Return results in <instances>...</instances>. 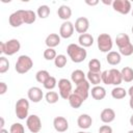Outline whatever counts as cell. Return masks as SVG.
<instances>
[{
  "label": "cell",
  "mask_w": 133,
  "mask_h": 133,
  "mask_svg": "<svg viewBox=\"0 0 133 133\" xmlns=\"http://www.w3.org/2000/svg\"><path fill=\"white\" fill-rule=\"evenodd\" d=\"M28 111H29V102L28 100L21 98L17 101L16 106H15V112L18 118L20 119H25L27 118L28 115Z\"/></svg>",
  "instance_id": "obj_4"
},
{
  "label": "cell",
  "mask_w": 133,
  "mask_h": 133,
  "mask_svg": "<svg viewBox=\"0 0 133 133\" xmlns=\"http://www.w3.org/2000/svg\"><path fill=\"white\" fill-rule=\"evenodd\" d=\"M129 105H130V108H131V109H133V98H130Z\"/></svg>",
  "instance_id": "obj_46"
},
{
  "label": "cell",
  "mask_w": 133,
  "mask_h": 133,
  "mask_svg": "<svg viewBox=\"0 0 133 133\" xmlns=\"http://www.w3.org/2000/svg\"><path fill=\"white\" fill-rule=\"evenodd\" d=\"M109 75H110V82L112 85L118 86L122 83L123 78H122L121 71H118L116 69H111V70H109Z\"/></svg>",
  "instance_id": "obj_20"
},
{
  "label": "cell",
  "mask_w": 133,
  "mask_h": 133,
  "mask_svg": "<svg viewBox=\"0 0 133 133\" xmlns=\"http://www.w3.org/2000/svg\"><path fill=\"white\" fill-rule=\"evenodd\" d=\"M0 133H8V131H7L6 129H4V128H3V129H1V130H0Z\"/></svg>",
  "instance_id": "obj_49"
},
{
  "label": "cell",
  "mask_w": 133,
  "mask_h": 133,
  "mask_svg": "<svg viewBox=\"0 0 133 133\" xmlns=\"http://www.w3.org/2000/svg\"><path fill=\"white\" fill-rule=\"evenodd\" d=\"M102 2H103L104 4L109 5V4H112V2H113V1H110V0H108V1H107V0H102Z\"/></svg>",
  "instance_id": "obj_45"
},
{
  "label": "cell",
  "mask_w": 133,
  "mask_h": 133,
  "mask_svg": "<svg viewBox=\"0 0 133 133\" xmlns=\"http://www.w3.org/2000/svg\"><path fill=\"white\" fill-rule=\"evenodd\" d=\"M36 15L37 17H39L41 19H46L47 17H49L50 15V7L48 5H41L38 6L37 8V11H36Z\"/></svg>",
  "instance_id": "obj_31"
},
{
  "label": "cell",
  "mask_w": 133,
  "mask_h": 133,
  "mask_svg": "<svg viewBox=\"0 0 133 133\" xmlns=\"http://www.w3.org/2000/svg\"><path fill=\"white\" fill-rule=\"evenodd\" d=\"M77 133H90V132H83V131H80V132H77Z\"/></svg>",
  "instance_id": "obj_50"
},
{
  "label": "cell",
  "mask_w": 133,
  "mask_h": 133,
  "mask_svg": "<svg viewBox=\"0 0 133 133\" xmlns=\"http://www.w3.org/2000/svg\"><path fill=\"white\" fill-rule=\"evenodd\" d=\"M74 94L79 96L83 101H85L88 98L89 95V82L88 80H84L76 85V88L74 90Z\"/></svg>",
  "instance_id": "obj_9"
},
{
  "label": "cell",
  "mask_w": 133,
  "mask_h": 133,
  "mask_svg": "<svg viewBox=\"0 0 133 133\" xmlns=\"http://www.w3.org/2000/svg\"><path fill=\"white\" fill-rule=\"evenodd\" d=\"M58 89H59V96L64 100H68L69 97L73 94L72 92V83L70 80H68L65 78L58 80Z\"/></svg>",
  "instance_id": "obj_6"
},
{
  "label": "cell",
  "mask_w": 133,
  "mask_h": 133,
  "mask_svg": "<svg viewBox=\"0 0 133 133\" xmlns=\"http://www.w3.org/2000/svg\"><path fill=\"white\" fill-rule=\"evenodd\" d=\"M99 133H112V128L109 125H103L100 127Z\"/></svg>",
  "instance_id": "obj_41"
},
{
  "label": "cell",
  "mask_w": 133,
  "mask_h": 133,
  "mask_svg": "<svg viewBox=\"0 0 133 133\" xmlns=\"http://www.w3.org/2000/svg\"><path fill=\"white\" fill-rule=\"evenodd\" d=\"M92 124V118L88 114H81L77 119V125L81 129H88Z\"/></svg>",
  "instance_id": "obj_16"
},
{
  "label": "cell",
  "mask_w": 133,
  "mask_h": 133,
  "mask_svg": "<svg viewBox=\"0 0 133 133\" xmlns=\"http://www.w3.org/2000/svg\"><path fill=\"white\" fill-rule=\"evenodd\" d=\"M57 15H58L59 19H61L63 21H69V19L72 17V9L68 5H61V6H59V8L57 10Z\"/></svg>",
  "instance_id": "obj_21"
},
{
  "label": "cell",
  "mask_w": 133,
  "mask_h": 133,
  "mask_svg": "<svg viewBox=\"0 0 133 133\" xmlns=\"http://www.w3.org/2000/svg\"><path fill=\"white\" fill-rule=\"evenodd\" d=\"M49 77H50V74H49V72L46 71V70H39V71L35 74V79H36V81L39 82V83H43V84L46 82V80H47Z\"/></svg>",
  "instance_id": "obj_32"
},
{
  "label": "cell",
  "mask_w": 133,
  "mask_h": 133,
  "mask_svg": "<svg viewBox=\"0 0 133 133\" xmlns=\"http://www.w3.org/2000/svg\"><path fill=\"white\" fill-rule=\"evenodd\" d=\"M85 3L90 5V6H94V5H97L99 3V0H91V1L90 0H85Z\"/></svg>",
  "instance_id": "obj_43"
},
{
  "label": "cell",
  "mask_w": 133,
  "mask_h": 133,
  "mask_svg": "<svg viewBox=\"0 0 133 133\" xmlns=\"http://www.w3.org/2000/svg\"><path fill=\"white\" fill-rule=\"evenodd\" d=\"M128 95L130 96V98H133V85L130 86V88L128 89Z\"/></svg>",
  "instance_id": "obj_44"
},
{
  "label": "cell",
  "mask_w": 133,
  "mask_h": 133,
  "mask_svg": "<svg viewBox=\"0 0 133 133\" xmlns=\"http://www.w3.org/2000/svg\"><path fill=\"white\" fill-rule=\"evenodd\" d=\"M26 126L32 133H38L42 129V121L36 114H31L26 118Z\"/></svg>",
  "instance_id": "obj_7"
},
{
  "label": "cell",
  "mask_w": 133,
  "mask_h": 133,
  "mask_svg": "<svg viewBox=\"0 0 133 133\" xmlns=\"http://www.w3.org/2000/svg\"><path fill=\"white\" fill-rule=\"evenodd\" d=\"M91 97L97 100V101H101L106 97V89L103 86L100 85H96L91 88Z\"/></svg>",
  "instance_id": "obj_18"
},
{
  "label": "cell",
  "mask_w": 133,
  "mask_h": 133,
  "mask_svg": "<svg viewBox=\"0 0 133 133\" xmlns=\"http://www.w3.org/2000/svg\"><path fill=\"white\" fill-rule=\"evenodd\" d=\"M128 133H133V130H130V131H129Z\"/></svg>",
  "instance_id": "obj_52"
},
{
  "label": "cell",
  "mask_w": 133,
  "mask_h": 133,
  "mask_svg": "<svg viewBox=\"0 0 133 133\" xmlns=\"http://www.w3.org/2000/svg\"><path fill=\"white\" fill-rule=\"evenodd\" d=\"M9 133H25V130H24V127H23L22 124L15 123V124H12L10 126Z\"/></svg>",
  "instance_id": "obj_39"
},
{
  "label": "cell",
  "mask_w": 133,
  "mask_h": 133,
  "mask_svg": "<svg viewBox=\"0 0 133 133\" xmlns=\"http://www.w3.org/2000/svg\"><path fill=\"white\" fill-rule=\"evenodd\" d=\"M75 30L80 33V34H83V33H86V31L88 30L89 28V21L87 18L85 17H80L78 18L76 21H75Z\"/></svg>",
  "instance_id": "obj_11"
},
{
  "label": "cell",
  "mask_w": 133,
  "mask_h": 133,
  "mask_svg": "<svg viewBox=\"0 0 133 133\" xmlns=\"http://www.w3.org/2000/svg\"><path fill=\"white\" fill-rule=\"evenodd\" d=\"M119 50V54L121 55H124V56H130L133 54V45L130 43L129 45L125 46V47H122V48H118Z\"/></svg>",
  "instance_id": "obj_38"
},
{
  "label": "cell",
  "mask_w": 133,
  "mask_h": 133,
  "mask_svg": "<svg viewBox=\"0 0 133 133\" xmlns=\"http://www.w3.org/2000/svg\"><path fill=\"white\" fill-rule=\"evenodd\" d=\"M54 64L58 69H62L66 64V56L63 54H58L54 59Z\"/></svg>",
  "instance_id": "obj_34"
},
{
  "label": "cell",
  "mask_w": 133,
  "mask_h": 133,
  "mask_svg": "<svg viewBox=\"0 0 133 133\" xmlns=\"http://www.w3.org/2000/svg\"><path fill=\"white\" fill-rule=\"evenodd\" d=\"M131 30H132V33H133V26H132V29Z\"/></svg>",
  "instance_id": "obj_53"
},
{
  "label": "cell",
  "mask_w": 133,
  "mask_h": 133,
  "mask_svg": "<svg viewBox=\"0 0 133 133\" xmlns=\"http://www.w3.org/2000/svg\"><path fill=\"white\" fill-rule=\"evenodd\" d=\"M45 99L47 101V103L49 104H55L56 102H58V99H59V96L56 91H48L45 96Z\"/></svg>",
  "instance_id": "obj_33"
},
{
  "label": "cell",
  "mask_w": 133,
  "mask_h": 133,
  "mask_svg": "<svg viewBox=\"0 0 133 133\" xmlns=\"http://www.w3.org/2000/svg\"><path fill=\"white\" fill-rule=\"evenodd\" d=\"M85 74L83 73V71L81 70H75L72 72V75H71V79H72V82H74L76 85L79 84L80 82L86 80L85 79Z\"/></svg>",
  "instance_id": "obj_25"
},
{
  "label": "cell",
  "mask_w": 133,
  "mask_h": 133,
  "mask_svg": "<svg viewBox=\"0 0 133 133\" xmlns=\"http://www.w3.org/2000/svg\"><path fill=\"white\" fill-rule=\"evenodd\" d=\"M22 14H23V19H24L25 24H32V23L35 22L36 14L33 10H30V9L24 10V9H22Z\"/></svg>",
  "instance_id": "obj_23"
},
{
  "label": "cell",
  "mask_w": 133,
  "mask_h": 133,
  "mask_svg": "<svg viewBox=\"0 0 133 133\" xmlns=\"http://www.w3.org/2000/svg\"><path fill=\"white\" fill-rule=\"evenodd\" d=\"M9 69V61L6 57L1 56L0 57V73L4 74L5 72H7Z\"/></svg>",
  "instance_id": "obj_37"
},
{
  "label": "cell",
  "mask_w": 133,
  "mask_h": 133,
  "mask_svg": "<svg viewBox=\"0 0 133 133\" xmlns=\"http://www.w3.org/2000/svg\"><path fill=\"white\" fill-rule=\"evenodd\" d=\"M106 60L109 64L111 65H116L121 62L122 60V55L119 54V52H116V51H110L107 53V56H106Z\"/></svg>",
  "instance_id": "obj_22"
},
{
  "label": "cell",
  "mask_w": 133,
  "mask_h": 133,
  "mask_svg": "<svg viewBox=\"0 0 133 133\" xmlns=\"http://www.w3.org/2000/svg\"><path fill=\"white\" fill-rule=\"evenodd\" d=\"M53 126L57 132L63 133L69 129V122L63 116H56L53 119Z\"/></svg>",
  "instance_id": "obj_13"
},
{
  "label": "cell",
  "mask_w": 133,
  "mask_h": 133,
  "mask_svg": "<svg viewBox=\"0 0 133 133\" xmlns=\"http://www.w3.org/2000/svg\"><path fill=\"white\" fill-rule=\"evenodd\" d=\"M78 42H79V45L81 47L87 48V47L92 46V44H94V37L89 33H83V34H80L79 35Z\"/></svg>",
  "instance_id": "obj_19"
},
{
  "label": "cell",
  "mask_w": 133,
  "mask_h": 133,
  "mask_svg": "<svg viewBox=\"0 0 133 133\" xmlns=\"http://www.w3.org/2000/svg\"><path fill=\"white\" fill-rule=\"evenodd\" d=\"M127 94H128V91H127L125 88L121 87V86H115V87L111 90V96H112V98L115 99V100L124 99V98L127 96Z\"/></svg>",
  "instance_id": "obj_26"
},
{
  "label": "cell",
  "mask_w": 133,
  "mask_h": 133,
  "mask_svg": "<svg viewBox=\"0 0 133 133\" xmlns=\"http://www.w3.org/2000/svg\"><path fill=\"white\" fill-rule=\"evenodd\" d=\"M45 44L47 45L48 48H55L60 44V35L57 33H50L45 41Z\"/></svg>",
  "instance_id": "obj_17"
},
{
  "label": "cell",
  "mask_w": 133,
  "mask_h": 133,
  "mask_svg": "<svg viewBox=\"0 0 133 133\" xmlns=\"http://www.w3.org/2000/svg\"><path fill=\"white\" fill-rule=\"evenodd\" d=\"M97 43H98L99 50L101 52H104V53L110 52L111 49H112V46H113L112 38H111V36L108 33H101L98 36Z\"/></svg>",
  "instance_id": "obj_5"
},
{
  "label": "cell",
  "mask_w": 133,
  "mask_h": 133,
  "mask_svg": "<svg viewBox=\"0 0 133 133\" xmlns=\"http://www.w3.org/2000/svg\"><path fill=\"white\" fill-rule=\"evenodd\" d=\"M0 119H1V125H0V127H1V129H3V127H4V118L1 117Z\"/></svg>",
  "instance_id": "obj_47"
},
{
  "label": "cell",
  "mask_w": 133,
  "mask_h": 133,
  "mask_svg": "<svg viewBox=\"0 0 133 133\" xmlns=\"http://www.w3.org/2000/svg\"><path fill=\"white\" fill-rule=\"evenodd\" d=\"M56 56H57L56 51L53 48H47L44 51V58L46 60H54L56 58Z\"/></svg>",
  "instance_id": "obj_36"
},
{
  "label": "cell",
  "mask_w": 133,
  "mask_h": 133,
  "mask_svg": "<svg viewBox=\"0 0 133 133\" xmlns=\"http://www.w3.org/2000/svg\"><path fill=\"white\" fill-rule=\"evenodd\" d=\"M69 104H70V106L72 107V108H75V109H77V108H79L81 105H82V103L84 102L79 96H77L76 94H72L70 97H69Z\"/></svg>",
  "instance_id": "obj_27"
},
{
  "label": "cell",
  "mask_w": 133,
  "mask_h": 133,
  "mask_svg": "<svg viewBox=\"0 0 133 133\" xmlns=\"http://www.w3.org/2000/svg\"><path fill=\"white\" fill-rule=\"evenodd\" d=\"M7 91V85L5 82H0V95H4Z\"/></svg>",
  "instance_id": "obj_42"
},
{
  "label": "cell",
  "mask_w": 133,
  "mask_h": 133,
  "mask_svg": "<svg viewBox=\"0 0 133 133\" xmlns=\"http://www.w3.org/2000/svg\"><path fill=\"white\" fill-rule=\"evenodd\" d=\"M32 66H33V61L29 56L20 55L18 57V59H17V62H16V65H15V70L19 74H25V73L29 72Z\"/></svg>",
  "instance_id": "obj_3"
},
{
  "label": "cell",
  "mask_w": 133,
  "mask_h": 133,
  "mask_svg": "<svg viewBox=\"0 0 133 133\" xmlns=\"http://www.w3.org/2000/svg\"><path fill=\"white\" fill-rule=\"evenodd\" d=\"M21 49V44L17 38L7 41L6 43H0V53H3L7 56H11L19 52Z\"/></svg>",
  "instance_id": "obj_2"
},
{
  "label": "cell",
  "mask_w": 133,
  "mask_h": 133,
  "mask_svg": "<svg viewBox=\"0 0 133 133\" xmlns=\"http://www.w3.org/2000/svg\"><path fill=\"white\" fill-rule=\"evenodd\" d=\"M86 77H87L88 82L91 83V84H94L95 86L96 85H99L100 82L102 81L101 80V73H94V72L88 71V73L86 74Z\"/></svg>",
  "instance_id": "obj_29"
},
{
  "label": "cell",
  "mask_w": 133,
  "mask_h": 133,
  "mask_svg": "<svg viewBox=\"0 0 133 133\" xmlns=\"http://www.w3.org/2000/svg\"><path fill=\"white\" fill-rule=\"evenodd\" d=\"M43 85H44V87H45L46 89H48V90H52V89L55 88V86L57 85L56 78L53 77V76H50V77L46 80V82H45Z\"/></svg>",
  "instance_id": "obj_35"
},
{
  "label": "cell",
  "mask_w": 133,
  "mask_h": 133,
  "mask_svg": "<svg viewBox=\"0 0 133 133\" xmlns=\"http://www.w3.org/2000/svg\"><path fill=\"white\" fill-rule=\"evenodd\" d=\"M115 43H116V46L118 48H122V47H125L127 45H129L131 42H130V37L128 34L126 33H118L115 37Z\"/></svg>",
  "instance_id": "obj_24"
},
{
  "label": "cell",
  "mask_w": 133,
  "mask_h": 133,
  "mask_svg": "<svg viewBox=\"0 0 133 133\" xmlns=\"http://www.w3.org/2000/svg\"><path fill=\"white\" fill-rule=\"evenodd\" d=\"M88 69L90 72L94 73H100L101 70V61L97 58H91L88 61Z\"/></svg>",
  "instance_id": "obj_30"
},
{
  "label": "cell",
  "mask_w": 133,
  "mask_h": 133,
  "mask_svg": "<svg viewBox=\"0 0 133 133\" xmlns=\"http://www.w3.org/2000/svg\"><path fill=\"white\" fill-rule=\"evenodd\" d=\"M75 27L74 24L70 21H64L59 28V35L62 38H70L74 33Z\"/></svg>",
  "instance_id": "obj_10"
},
{
  "label": "cell",
  "mask_w": 133,
  "mask_h": 133,
  "mask_svg": "<svg viewBox=\"0 0 133 133\" xmlns=\"http://www.w3.org/2000/svg\"><path fill=\"white\" fill-rule=\"evenodd\" d=\"M9 25L14 28H17V27H20L23 23H24V19H23V14H22V9H19L15 12H12L10 16H9Z\"/></svg>",
  "instance_id": "obj_14"
},
{
  "label": "cell",
  "mask_w": 133,
  "mask_h": 133,
  "mask_svg": "<svg viewBox=\"0 0 133 133\" xmlns=\"http://www.w3.org/2000/svg\"><path fill=\"white\" fill-rule=\"evenodd\" d=\"M123 81L125 82H131L133 81V69L130 66H125L121 71Z\"/></svg>",
  "instance_id": "obj_28"
},
{
  "label": "cell",
  "mask_w": 133,
  "mask_h": 133,
  "mask_svg": "<svg viewBox=\"0 0 133 133\" xmlns=\"http://www.w3.org/2000/svg\"><path fill=\"white\" fill-rule=\"evenodd\" d=\"M66 53L70 56L71 60L75 63H80L84 61L87 56L86 50L77 44H70L66 48Z\"/></svg>",
  "instance_id": "obj_1"
},
{
  "label": "cell",
  "mask_w": 133,
  "mask_h": 133,
  "mask_svg": "<svg viewBox=\"0 0 133 133\" xmlns=\"http://www.w3.org/2000/svg\"><path fill=\"white\" fill-rule=\"evenodd\" d=\"M100 118H101V121L103 123L109 124V123L114 121V118H115V111L112 108H105V109H103L101 111Z\"/></svg>",
  "instance_id": "obj_15"
},
{
  "label": "cell",
  "mask_w": 133,
  "mask_h": 133,
  "mask_svg": "<svg viewBox=\"0 0 133 133\" xmlns=\"http://www.w3.org/2000/svg\"><path fill=\"white\" fill-rule=\"evenodd\" d=\"M129 122H130V125L133 127V114L131 115V117H130V119H129Z\"/></svg>",
  "instance_id": "obj_48"
},
{
  "label": "cell",
  "mask_w": 133,
  "mask_h": 133,
  "mask_svg": "<svg viewBox=\"0 0 133 133\" xmlns=\"http://www.w3.org/2000/svg\"><path fill=\"white\" fill-rule=\"evenodd\" d=\"M112 7L115 11L122 15H128L132 10L131 2L128 0H114L112 2Z\"/></svg>",
  "instance_id": "obj_8"
},
{
  "label": "cell",
  "mask_w": 133,
  "mask_h": 133,
  "mask_svg": "<svg viewBox=\"0 0 133 133\" xmlns=\"http://www.w3.org/2000/svg\"><path fill=\"white\" fill-rule=\"evenodd\" d=\"M27 96H28V99L33 102V103H38L42 101L43 97H44V94L42 91V89L37 86H32L28 89V92H27Z\"/></svg>",
  "instance_id": "obj_12"
},
{
  "label": "cell",
  "mask_w": 133,
  "mask_h": 133,
  "mask_svg": "<svg viewBox=\"0 0 133 133\" xmlns=\"http://www.w3.org/2000/svg\"><path fill=\"white\" fill-rule=\"evenodd\" d=\"M131 15H132V17H133V8H132V10H131Z\"/></svg>",
  "instance_id": "obj_51"
},
{
  "label": "cell",
  "mask_w": 133,
  "mask_h": 133,
  "mask_svg": "<svg viewBox=\"0 0 133 133\" xmlns=\"http://www.w3.org/2000/svg\"><path fill=\"white\" fill-rule=\"evenodd\" d=\"M101 80H102V82L104 83V84H107V85H109V84H111V82H110V75H109V71H104V72H102L101 73Z\"/></svg>",
  "instance_id": "obj_40"
}]
</instances>
